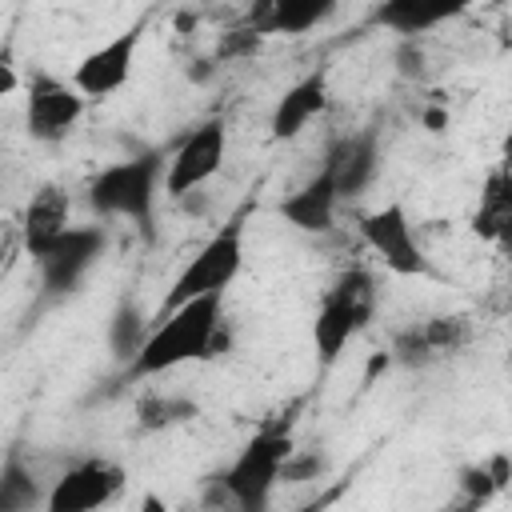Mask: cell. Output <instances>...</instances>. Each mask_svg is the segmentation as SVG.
<instances>
[{
  "instance_id": "obj_14",
  "label": "cell",
  "mask_w": 512,
  "mask_h": 512,
  "mask_svg": "<svg viewBox=\"0 0 512 512\" xmlns=\"http://www.w3.org/2000/svg\"><path fill=\"white\" fill-rule=\"evenodd\" d=\"M324 168L332 172L340 200L364 196V192L372 188L376 172H380V136H376V128L340 136V140L324 152Z\"/></svg>"
},
{
  "instance_id": "obj_9",
  "label": "cell",
  "mask_w": 512,
  "mask_h": 512,
  "mask_svg": "<svg viewBox=\"0 0 512 512\" xmlns=\"http://www.w3.org/2000/svg\"><path fill=\"white\" fill-rule=\"evenodd\" d=\"M108 248V232L100 224H80V228H68L40 260H36V272H40V288L48 296H68L80 288V280L92 272V264L104 256Z\"/></svg>"
},
{
  "instance_id": "obj_23",
  "label": "cell",
  "mask_w": 512,
  "mask_h": 512,
  "mask_svg": "<svg viewBox=\"0 0 512 512\" xmlns=\"http://www.w3.org/2000/svg\"><path fill=\"white\" fill-rule=\"evenodd\" d=\"M324 468V460L320 456H308V452H292V460H288V468H284V480H308L312 472H320Z\"/></svg>"
},
{
  "instance_id": "obj_16",
  "label": "cell",
  "mask_w": 512,
  "mask_h": 512,
  "mask_svg": "<svg viewBox=\"0 0 512 512\" xmlns=\"http://www.w3.org/2000/svg\"><path fill=\"white\" fill-rule=\"evenodd\" d=\"M328 108V68H312L296 84H288L272 108V140L300 136Z\"/></svg>"
},
{
  "instance_id": "obj_11",
  "label": "cell",
  "mask_w": 512,
  "mask_h": 512,
  "mask_svg": "<svg viewBox=\"0 0 512 512\" xmlns=\"http://www.w3.org/2000/svg\"><path fill=\"white\" fill-rule=\"evenodd\" d=\"M140 40H144V24H132V28L116 32L112 40H104L100 48H92V52L76 64V72H72V84L80 88V96H84V100H104V96H112L116 88H124L128 76H132Z\"/></svg>"
},
{
  "instance_id": "obj_21",
  "label": "cell",
  "mask_w": 512,
  "mask_h": 512,
  "mask_svg": "<svg viewBox=\"0 0 512 512\" xmlns=\"http://www.w3.org/2000/svg\"><path fill=\"white\" fill-rule=\"evenodd\" d=\"M512 480V460L508 456H492V460H480V464H468L460 468L456 476V492L464 496H476L480 504H492Z\"/></svg>"
},
{
  "instance_id": "obj_24",
  "label": "cell",
  "mask_w": 512,
  "mask_h": 512,
  "mask_svg": "<svg viewBox=\"0 0 512 512\" xmlns=\"http://www.w3.org/2000/svg\"><path fill=\"white\" fill-rule=\"evenodd\" d=\"M488 504H480L476 496H464V492H452V500L440 508V512H484Z\"/></svg>"
},
{
  "instance_id": "obj_25",
  "label": "cell",
  "mask_w": 512,
  "mask_h": 512,
  "mask_svg": "<svg viewBox=\"0 0 512 512\" xmlns=\"http://www.w3.org/2000/svg\"><path fill=\"white\" fill-rule=\"evenodd\" d=\"M136 512H172V508H168V500H164V496L144 492V496H140V504H136Z\"/></svg>"
},
{
  "instance_id": "obj_17",
  "label": "cell",
  "mask_w": 512,
  "mask_h": 512,
  "mask_svg": "<svg viewBox=\"0 0 512 512\" xmlns=\"http://www.w3.org/2000/svg\"><path fill=\"white\" fill-rule=\"evenodd\" d=\"M336 204H340V192H336V180H332V172L320 164V172L304 184V188H296V192H288L284 200H280V216L296 228V232H328L332 228V220H336Z\"/></svg>"
},
{
  "instance_id": "obj_13",
  "label": "cell",
  "mask_w": 512,
  "mask_h": 512,
  "mask_svg": "<svg viewBox=\"0 0 512 512\" xmlns=\"http://www.w3.org/2000/svg\"><path fill=\"white\" fill-rule=\"evenodd\" d=\"M468 340H472V324L464 316H428L392 336V360H400L404 368H428L464 352Z\"/></svg>"
},
{
  "instance_id": "obj_6",
  "label": "cell",
  "mask_w": 512,
  "mask_h": 512,
  "mask_svg": "<svg viewBox=\"0 0 512 512\" xmlns=\"http://www.w3.org/2000/svg\"><path fill=\"white\" fill-rule=\"evenodd\" d=\"M356 228L388 272H396V276H436L428 252L420 248V240L412 232V220H408L404 204H384V208L360 212Z\"/></svg>"
},
{
  "instance_id": "obj_19",
  "label": "cell",
  "mask_w": 512,
  "mask_h": 512,
  "mask_svg": "<svg viewBox=\"0 0 512 512\" xmlns=\"http://www.w3.org/2000/svg\"><path fill=\"white\" fill-rule=\"evenodd\" d=\"M460 12V4H448V0H388L376 8V20L392 32H432L436 24L452 20Z\"/></svg>"
},
{
  "instance_id": "obj_12",
  "label": "cell",
  "mask_w": 512,
  "mask_h": 512,
  "mask_svg": "<svg viewBox=\"0 0 512 512\" xmlns=\"http://www.w3.org/2000/svg\"><path fill=\"white\" fill-rule=\"evenodd\" d=\"M468 228L476 240L492 244L500 256L512 260V140H508V152L484 172Z\"/></svg>"
},
{
  "instance_id": "obj_20",
  "label": "cell",
  "mask_w": 512,
  "mask_h": 512,
  "mask_svg": "<svg viewBox=\"0 0 512 512\" xmlns=\"http://www.w3.org/2000/svg\"><path fill=\"white\" fill-rule=\"evenodd\" d=\"M44 504H48V492L40 488L32 468L20 460V452H8L0 468V512H36Z\"/></svg>"
},
{
  "instance_id": "obj_15",
  "label": "cell",
  "mask_w": 512,
  "mask_h": 512,
  "mask_svg": "<svg viewBox=\"0 0 512 512\" xmlns=\"http://www.w3.org/2000/svg\"><path fill=\"white\" fill-rule=\"evenodd\" d=\"M72 196L60 184H40L20 216V244L32 260H40L72 224Z\"/></svg>"
},
{
  "instance_id": "obj_10",
  "label": "cell",
  "mask_w": 512,
  "mask_h": 512,
  "mask_svg": "<svg viewBox=\"0 0 512 512\" xmlns=\"http://www.w3.org/2000/svg\"><path fill=\"white\" fill-rule=\"evenodd\" d=\"M224 148H228L224 120H204V124H196V128L176 144V152L168 156L164 196L180 200V196L196 192L200 184H208V180L220 172V164H224Z\"/></svg>"
},
{
  "instance_id": "obj_1",
  "label": "cell",
  "mask_w": 512,
  "mask_h": 512,
  "mask_svg": "<svg viewBox=\"0 0 512 512\" xmlns=\"http://www.w3.org/2000/svg\"><path fill=\"white\" fill-rule=\"evenodd\" d=\"M228 340L232 336H228V324H224V296L192 300L176 312H164L148 328V340L128 360V376L144 380V376H164L180 364L212 360V356L228 352Z\"/></svg>"
},
{
  "instance_id": "obj_5",
  "label": "cell",
  "mask_w": 512,
  "mask_h": 512,
  "mask_svg": "<svg viewBox=\"0 0 512 512\" xmlns=\"http://www.w3.org/2000/svg\"><path fill=\"white\" fill-rule=\"evenodd\" d=\"M240 268H244V212L224 220L196 248V256L172 280V288L164 296V312H176V308L204 300V296H224V288L240 276Z\"/></svg>"
},
{
  "instance_id": "obj_22",
  "label": "cell",
  "mask_w": 512,
  "mask_h": 512,
  "mask_svg": "<svg viewBox=\"0 0 512 512\" xmlns=\"http://www.w3.org/2000/svg\"><path fill=\"white\" fill-rule=\"evenodd\" d=\"M196 412H200V408H196V400H188V396L148 392V396H140V400H136V420H140V428H148V432H160V428L184 424V420H192Z\"/></svg>"
},
{
  "instance_id": "obj_4",
  "label": "cell",
  "mask_w": 512,
  "mask_h": 512,
  "mask_svg": "<svg viewBox=\"0 0 512 512\" xmlns=\"http://www.w3.org/2000/svg\"><path fill=\"white\" fill-rule=\"evenodd\" d=\"M376 316V280L368 268H344L320 296L312 316V348L320 364H336L348 340H356Z\"/></svg>"
},
{
  "instance_id": "obj_3",
  "label": "cell",
  "mask_w": 512,
  "mask_h": 512,
  "mask_svg": "<svg viewBox=\"0 0 512 512\" xmlns=\"http://www.w3.org/2000/svg\"><path fill=\"white\" fill-rule=\"evenodd\" d=\"M164 172H168V160L160 152H140L128 160H116L88 180V208L100 216H120V220L136 224L144 240H152L156 196L164 188Z\"/></svg>"
},
{
  "instance_id": "obj_18",
  "label": "cell",
  "mask_w": 512,
  "mask_h": 512,
  "mask_svg": "<svg viewBox=\"0 0 512 512\" xmlns=\"http://www.w3.org/2000/svg\"><path fill=\"white\" fill-rule=\"evenodd\" d=\"M332 12H336L332 0H264L248 8V28H256L260 36H272V32L296 36V32L324 24Z\"/></svg>"
},
{
  "instance_id": "obj_8",
  "label": "cell",
  "mask_w": 512,
  "mask_h": 512,
  "mask_svg": "<svg viewBox=\"0 0 512 512\" xmlns=\"http://www.w3.org/2000/svg\"><path fill=\"white\" fill-rule=\"evenodd\" d=\"M124 484H128V476L120 464H112L104 456L76 460L72 468H64L52 480L44 512H100L124 492Z\"/></svg>"
},
{
  "instance_id": "obj_2",
  "label": "cell",
  "mask_w": 512,
  "mask_h": 512,
  "mask_svg": "<svg viewBox=\"0 0 512 512\" xmlns=\"http://www.w3.org/2000/svg\"><path fill=\"white\" fill-rule=\"evenodd\" d=\"M292 452H296L292 416H276L264 428H256V436H248V444L236 452V460L220 476V488L232 500V508L236 512H268V500H272L276 484L284 480Z\"/></svg>"
},
{
  "instance_id": "obj_26",
  "label": "cell",
  "mask_w": 512,
  "mask_h": 512,
  "mask_svg": "<svg viewBox=\"0 0 512 512\" xmlns=\"http://www.w3.org/2000/svg\"><path fill=\"white\" fill-rule=\"evenodd\" d=\"M332 504V496H320V500H308V504H300V508H288V512H324Z\"/></svg>"
},
{
  "instance_id": "obj_7",
  "label": "cell",
  "mask_w": 512,
  "mask_h": 512,
  "mask_svg": "<svg viewBox=\"0 0 512 512\" xmlns=\"http://www.w3.org/2000/svg\"><path fill=\"white\" fill-rule=\"evenodd\" d=\"M84 104L76 84L52 72H32L24 84V128L36 144H60L84 116Z\"/></svg>"
}]
</instances>
